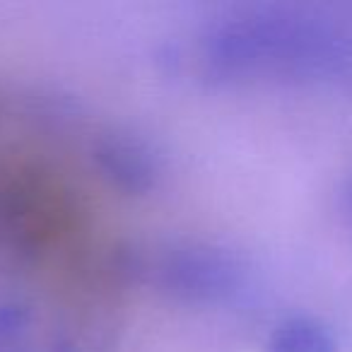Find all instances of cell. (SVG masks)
<instances>
[{"label":"cell","instance_id":"cell-1","mask_svg":"<svg viewBox=\"0 0 352 352\" xmlns=\"http://www.w3.org/2000/svg\"><path fill=\"white\" fill-rule=\"evenodd\" d=\"M270 352H336V338L314 318H294L275 331Z\"/></svg>","mask_w":352,"mask_h":352},{"label":"cell","instance_id":"cell-2","mask_svg":"<svg viewBox=\"0 0 352 352\" xmlns=\"http://www.w3.org/2000/svg\"><path fill=\"white\" fill-rule=\"evenodd\" d=\"M350 201H352V191H350Z\"/></svg>","mask_w":352,"mask_h":352}]
</instances>
